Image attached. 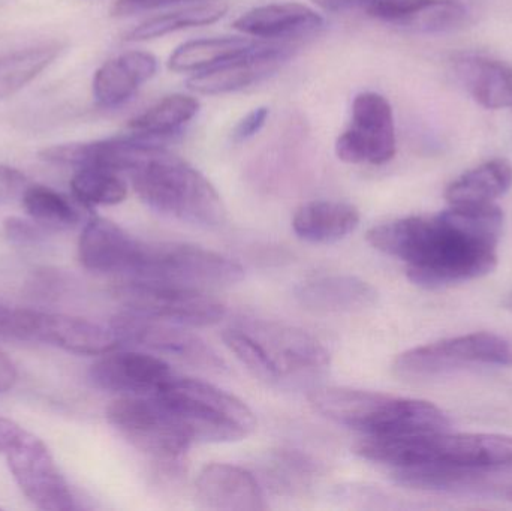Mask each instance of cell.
<instances>
[{
  "label": "cell",
  "instance_id": "d6a6232c",
  "mask_svg": "<svg viewBox=\"0 0 512 511\" xmlns=\"http://www.w3.org/2000/svg\"><path fill=\"white\" fill-rule=\"evenodd\" d=\"M225 345L231 353L239 359L243 366L258 380L268 384L280 383L279 375L274 369L273 363L268 359L262 345L243 327L240 329H228L222 333Z\"/></svg>",
  "mask_w": 512,
  "mask_h": 511
},
{
  "label": "cell",
  "instance_id": "e0dca14e",
  "mask_svg": "<svg viewBox=\"0 0 512 511\" xmlns=\"http://www.w3.org/2000/svg\"><path fill=\"white\" fill-rule=\"evenodd\" d=\"M174 377L168 363L140 351H110L90 368L98 389L122 396H153Z\"/></svg>",
  "mask_w": 512,
  "mask_h": 511
},
{
  "label": "cell",
  "instance_id": "ffe728a7",
  "mask_svg": "<svg viewBox=\"0 0 512 511\" xmlns=\"http://www.w3.org/2000/svg\"><path fill=\"white\" fill-rule=\"evenodd\" d=\"M158 71V60L149 51H128L105 62L93 77V98L101 107L128 102Z\"/></svg>",
  "mask_w": 512,
  "mask_h": 511
},
{
  "label": "cell",
  "instance_id": "44dd1931",
  "mask_svg": "<svg viewBox=\"0 0 512 511\" xmlns=\"http://www.w3.org/2000/svg\"><path fill=\"white\" fill-rule=\"evenodd\" d=\"M295 297L301 306L318 314H351L375 305L378 291L357 276L333 275L301 284Z\"/></svg>",
  "mask_w": 512,
  "mask_h": 511
},
{
  "label": "cell",
  "instance_id": "4dcf8cb0",
  "mask_svg": "<svg viewBox=\"0 0 512 511\" xmlns=\"http://www.w3.org/2000/svg\"><path fill=\"white\" fill-rule=\"evenodd\" d=\"M71 189L75 200L86 207L116 206L128 195L119 173L102 168H78L72 177Z\"/></svg>",
  "mask_w": 512,
  "mask_h": 511
},
{
  "label": "cell",
  "instance_id": "d4e9b609",
  "mask_svg": "<svg viewBox=\"0 0 512 511\" xmlns=\"http://www.w3.org/2000/svg\"><path fill=\"white\" fill-rule=\"evenodd\" d=\"M512 186V165L504 158L490 159L448 185L445 200L450 206L489 204L504 197Z\"/></svg>",
  "mask_w": 512,
  "mask_h": 511
},
{
  "label": "cell",
  "instance_id": "cb8c5ba5",
  "mask_svg": "<svg viewBox=\"0 0 512 511\" xmlns=\"http://www.w3.org/2000/svg\"><path fill=\"white\" fill-rule=\"evenodd\" d=\"M360 224V212L342 201H310L295 212L294 233L304 242L336 243L354 233Z\"/></svg>",
  "mask_w": 512,
  "mask_h": 511
},
{
  "label": "cell",
  "instance_id": "ba28073f",
  "mask_svg": "<svg viewBox=\"0 0 512 511\" xmlns=\"http://www.w3.org/2000/svg\"><path fill=\"white\" fill-rule=\"evenodd\" d=\"M110 425L135 449L167 468H179L192 441L158 396H122L107 408Z\"/></svg>",
  "mask_w": 512,
  "mask_h": 511
},
{
  "label": "cell",
  "instance_id": "74e56055",
  "mask_svg": "<svg viewBox=\"0 0 512 511\" xmlns=\"http://www.w3.org/2000/svg\"><path fill=\"white\" fill-rule=\"evenodd\" d=\"M24 434H26V431L17 423L5 419V417H0V453L5 455Z\"/></svg>",
  "mask_w": 512,
  "mask_h": 511
},
{
  "label": "cell",
  "instance_id": "f35d334b",
  "mask_svg": "<svg viewBox=\"0 0 512 511\" xmlns=\"http://www.w3.org/2000/svg\"><path fill=\"white\" fill-rule=\"evenodd\" d=\"M312 2L325 12H345L354 8L366 9L376 0H312Z\"/></svg>",
  "mask_w": 512,
  "mask_h": 511
},
{
  "label": "cell",
  "instance_id": "d590c367",
  "mask_svg": "<svg viewBox=\"0 0 512 511\" xmlns=\"http://www.w3.org/2000/svg\"><path fill=\"white\" fill-rule=\"evenodd\" d=\"M268 116H270V110L268 107H258L252 110L251 113L246 114L233 131L234 143H243V141L249 140L261 131L262 126L267 122Z\"/></svg>",
  "mask_w": 512,
  "mask_h": 511
},
{
  "label": "cell",
  "instance_id": "5bb4252c",
  "mask_svg": "<svg viewBox=\"0 0 512 511\" xmlns=\"http://www.w3.org/2000/svg\"><path fill=\"white\" fill-rule=\"evenodd\" d=\"M161 141L128 134L87 143L57 144L39 153L51 164L77 168H102L114 173H134L156 150Z\"/></svg>",
  "mask_w": 512,
  "mask_h": 511
},
{
  "label": "cell",
  "instance_id": "6da1fadb",
  "mask_svg": "<svg viewBox=\"0 0 512 511\" xmlns=\"http://www.w3.org/2000/svg\"><path fill=\"white\" fill-rule=\"evenodd\" d=\"M505 215L495 203L450 206L435 216H409L373 227L367 242L406 264L418 287L475 281L498 267Z\"/></svg>",
  "mask_w": 512,
  "mask_h": 511
},
{
  "label": "cell",
  "instance_id": "5b68a950",
  "mask_svg": "<svg viewBox=\"0 0 512 511\" xmlns=\"http://www.w3.org/2000/svg\"><path fill=\"white\" fill-rule=\"evenodd\" d=\"M155 396L192 443H237L256 426L242 399L204 381L173 377Z\"/></svg>",
  "mask_w": 512,
  "mask_h": 511
},
{
  "label": "cell",
  "instance_id": "603a6c76",
  "mask_svg": "<svg viewBox=\"0 0 512 511\" xmlns=\"http://www.w3.org/2000/svg\"><path fill=\"white\" fill-rule=\"evenodd\" d=\"M324 17L303 3H273L240 15L233 23L239 32L256 39L309 35L324 27Z\"/></svg>",
  "mask_w": 512,
  "mask_h": 511
},
{
  "label": "cell",
  "instance_id": "484cf974",
  "mask_svg": "<svg viewBox=\"0 0 512 511\" xmlns=\"http://www.w3.org/2000/svg\"><path fill=\"white\" fill-rule=\"evenodd\" d=\"M259 42V39L245 36L195 39L174 50L168 60V68L174 72L204 71L254 50Z\"/></svg>",
  "mask_w": 512,
  "mask_h": 511
},
{
  "label": "cell",
  "instance_id": "8d00e7d4",
  "mask_svg": "<svg viewBox=\"0 0 512 511\" xmlns=\"http://www.w3.org/2000/svg\"><path fill=\"white\" fill-rule=\"evenodd\" d=\"M180 2H192V0H116L113 8H111V15H114V17H129V15L153 11V9L176 5Z\"/></svg>",
  "mask_w": 512,
  "mask_h": 511
},
{
  "label": "cell",
  "instance_id": "60d3db41",
  "mask_svg": "<svg viewBox=\"0 0 512 511\" xmlns=\"http://www.w3.org/2000/svg\"><path fill=\"white\" fill-rule=\"evenodd\" d=\"M502 306H504L507 311H510L512 314V291L510 294H507L505 296L504 302H502Z\"/></svg>",
  "mask_w": 512,
  "mask_h": 511
},
{
  "label": "cell",
  "instance_id": "d6986e66",
  "mask_svg": "<svg viewBox=\"0 0 512 511\" xmlns=\"http://www.w3.org/2000/svg\"><path fill=\"white\" fill-rule=\"evenodd\" d=\"M201 506L219 511L267 509L261 486L249 471L236 465L210 464L201 470L197 483Z\"/></svg>",
  "mask_w": 512,
  "mask_h": 511
},
{
  "label": "cell",
  "instance_id": "b9f144b4",
  "mask_svg": "<svg viewBox=\"0 0 512 511\" xmlns=\"http://www.w3.org/2000/svg\"><path fill=\"white\" fill-rule=\"evenodd\" d=\"M508 498H510V500L512 501V489L510 492H508Z\"/></svg>",
  "mask_w": 512,
  "mask_h": 511
},
{
  "label": "cell",
  "instance_id": "f546056e",
  "mask_svg": "<svg viewBox=\"0 0 512 511\" xmlns=\"http://www.w3.org/2000/svg\"><path fill=\"white\" fill-rule=\"evenodd\" d=\"M24 210L30 219L48 231L69 230L81 222L80 206L71 198L47 186H29L21 198Z\"/></svg>",
  "mask_w": 512,
  "mask_h": 511
},
{
  "label": "cell",
  "instance_id": "3957f363",
  "mask_svg": "<svg viewBox=\"0 0 512 511\" xmlns=\"http://www.w3.org/2000/svg\"><path fill=\"white\" fill-rule=\"evenodd\" d=\"M313 407L333 422L364 437L448 431L450 419L432 402L397 398L348 387H324L310 395Z\"/></svg>",
  "mask_w": 512,
  "mask_h": 511
},
{
  "label": "cell",
  "instance_id": "ab89813d",
  "mask_svg": "<svg viewBox=\"0 0 512 511\" xmlns=\"http://www.w3.org/2000/svg\"><path fill=\"white\" fill-rule=\"evenodd\" d=\"M17 383V369L12 360L0 351V393L8 392Z\"/></svg>",
  "mask_w": 512,
  "mask_h": 511
},
{
  "label": "cell",
  "instance_id": "9c48e42d",
  "mask_svg": "<svg viewBox=\"0 0 512 511\" xmlns=\"http://www.w3.org/2000/svg\"><path fill=\"white\" fill-rule=\"evenodd\" d=\"M116 296L129 311L180 326H213L225 317L224 303L189 285L129 278L116 288Z\"/></svg>",
  "mask_w": 512,
  "mask_h": 511
},
{
  "label": "cell",
  "instance_id": "52a82bcc",
  "mask_svg": "<svg viewBox=\"0 0 512 511\" xmlns=\"http://www.w3.org/2000/svg\"><path fill=\"white\" fill-rule=\"evenodd\" d=\"M0 338L41 342L80 356H104L120 347L119 336L84 318L0 305Z\"/></svg>",
  "mask_w": 512,
  "mask_h": 511
},
{
  "label": "cell",
  "instance_id": "4316f807",
  "mask_svg": "<svg viewBox=\"0 0 512 511\" xmlns=\"http://www.w3.org/2000/svg\"><path fill=\"white\" fill-rule=\"evenodd\" d=\"M200 110V101L194 96L174 93L165 96L158 104L144 111L129 122L131 134L150 140L164 141L176 135L186 123L191 122Z\"/></svg>",
  "mask_w": 512,
  "mask_h": 511
},
{
  "label": "cell",
  "instance_id": "9a60e30c",
  "mask_svg": "<svg viewBox=\"0 0 512 511\" xmlns=\"http://www.w3.org/2000/svg\"><path fill=\"white\" fill-rule=\"evenodd\" d=\"M243 329L262 345L280 381L319 374L330 365L328 351L304 330L270 321H252Z\"/></svg>",
  "mask_w": 512,
  "mask_h": 511
},
{
  "label": "cell",
  "instance_id": "7a4b0ae2",
  "mask_svg": "<svg viewBox=\"0 0 512 511\" xmlns=\"http://www.w3.org/2000/svg\"><path fill=\"white\" fill-rule=\"evenodd\" d=\"M355 453L391 471L426 465L496 471L512 468V437L499 434H450L448 431L364 437L355 446Z\"/></svg>",
  "mask_w": 512,
  "mask_h": 511
},
{
  "label": "cell",
  "instance_id": "277c9868",
  "mask_svg": "<svg viewBox=\"0 0 512 511\" xmlns=\"http://www.w3.org/2000/svg\"><path fill=\"white\" fill-rule=\"evenodd\" d=\"M144 204L177 221L216 227L225 219L221 195L197 168L161 147L131 173Z\"/></svg>",
  "mask_w": 512,
  "mask_h": 511
},
{
  "label": "cell",
  "instance_id": "4fadbf2b",
  "mask_svg": "<svg viewBox=\"0 0 512 511\" xmlns=\"http://www.w3.org/2000/svg\"><path fill=\"white\" fill-rule=\"evenodd\" d=\"M5 456L18 488L33 506L45 511L77 509L68 482L38 437L26 431Z\"/></svg>",
  "mask_w": 512,
  "mask_h": 511
},
{
  "label": "cell",
  "instance_id": "7c38bea8",
  "mask_svg": "<svg viewBox=\"0 0 512 511\" xmlns=\"http://www.w3.org/2000/svg\"><path fill=\"white\" fill-rule=\"evenodd\" d=\"M110 327L122 344L129 342L140 345L156 353L176 357L204 371L221 372L227 369L224 360L210 345L200 336L183 329L180 324L156 320L125 309L111 320Z\"/></svg>",
  "mask_w": 512,
  "mask_h": 511
},
{
  "label": "cell",
  "instance_id": "30bf717a",
  "mask_svg": "<svg viewBox=\"0 0 512 511\" xmlns=\"http://www.w3.org/2000/svg\"><path fill=\"white\" fill-rule=\"evenodd\" d=\"M243 276L240 264L218 252L188 243H161L147 245L143 267L135 279L201 288L237 284Z\"/></svg>",
  "mask_w": 512,
  "mask_h": 511
},
{
  "label": "cell",
  "instance_id": "1f68e13d",
  "mask_svg": "<svg viewBox=\"0 0 512 511\" xmlns=\"http://www.w3.org/2000/svg\"><path fill=\"white\" fill-rule=\"evenodd\" d=\"M468 18V8L459 0H426L402 27L421 33L453 32Z\"/></svg>",
  "mask_w": 512,
  "mask_h": 511
},
{
  "label": "cell",
  "instance_id": "8992f818",
  "mask_svg": "<svg viewBox=\"0 0 512 511\" xmlns=\"http://www.w3.org/2000/svg\"><path fill=\"white\" fill-rule=\"evenodd\" d=\"M475 366H512V336L477 332L442 339L399 354L393 374L408 383H424Z\"/></svg>",
  "mask_w": 512,
  "mask_h": 511
},
{
  "label": "cell",
  "instance_id": "e575fe53",
  "mask_svg": "<svg viewBox=\"0 0 512 511\" xmlns=\"http://www.w3.org/2000/svg\"><path fill=\"white\" fill-rule=\"evenodd\" d=\"M29 186V180L17 168L0 165V204L21 200Z\"/></svg>",
  "mask_w": 512,
  "mask_h": 511
},
{
  "label": "cell",
  "instance_id": "836d02e7",
  "mask_svg": "<svg viewBox=\"0 0 512 511\" xmlns=\"http://www.w3.org/2000/svg\"><path fill=\"white\" fill-rule=\"evenodd\" d=\"M5 234L9 240L18 245H33L41 242L48 230L33 219L8 218L5 221Z\"/></svg>",
  "mask_w": 512,
  "mask_h": 511
},
{
  "label": "cell",
  "instance_id": "f1b7e54d",
  "mask_svg": "<svg viewBox=\"0 0 512 511\" xmlns=\"http://www.w3.org/2000/svg\"><path fill=\"white\" fill-rule=\"evenodd\" d=\"M228 9L230 6L224 2H203L189 5L186 8L158 15V17L138 24L137 27L126 33L125 41H149V39L162 38V36L177 32V30L207 26V24L221 20L227 14Z\"/></svg>",
  "mask_w": 512,
  "mask_h": 511
},
{
  "label": "cell",
  "instance_id": "83f0119b",
  "mask_svg": "<svg viewBox=\"0 0 512 511\" xmlns=\"http://www.w3.org/2000/svg\"><path fill=\"white\" fill-rule=\"evenodd\" d=\"M60 53L62 45L53 42L0 54V99L20 92L47 69Z\"/></svg>",
  "mask_w": 512,
  "mask_h": 511
},
{
  "label": "cell",
  "instance_id": "8fae6325",
  "mask_svg": "<svg viewBox=\"0 0 512 511\" xmlns=\"http://www.w3.org/2000/svg\"><path fill=\"white\" fill-rule=\"evenodd\" d=\"M393 108L385 96L364 92L352 102L351 126L336 140V155L348 164L384 165L396 156Z\"/></svg>",
  "mask_w": 512,
  "mask_h": 511
},
{
  "label": "cell",
  "instance_id": "7402d4cb",
  "mask_svg": "<svg viewBox=\"0 0 512 511\" xmlns=\"http://www.w3.org/2000/svg\"><path fill=\"white\" fill-rule=\"evenodd\" d=\"M454 75L466 92L484 108L501 110L512 107V65L480 56L457 54L453 59Z\"/></svg>",
  "mask_w": 512,
  "mask_h": 511
},
{
  "label": "cell",
  "instance_id": "2e32d148",
  "mask_svg": "<svg viewBox=\"0 0 512 511\" xmlns=\"http://www.w3.org/2000/svg\"><path fill=\"white\" fill-rule=\"evenodd\" d=\"M146 249L147 243L98 216L87 222L78 243V255L87 270L128 278H135L140 273Z\"/></svg>",
  "mask_w": 512,
  "mask_h": 511
},
{
  "label": "cell",
  "instance_id": "ac0fdd59",
  "mask_svg": "<svg viewBox=\"0 0 512 511\" xmlns=\"http://www.w3.org/2000/svg\"><path fill=\"white\" fill-rule=\"evenodd\" d=\"M291 48L261 41L248 53L197 72L186 81L192 92L200 95H224L237 92L264 80L286 62Z\"/></svg>",
  "mask_w": 512,
  "mask_h": 511
}]
</instances>
